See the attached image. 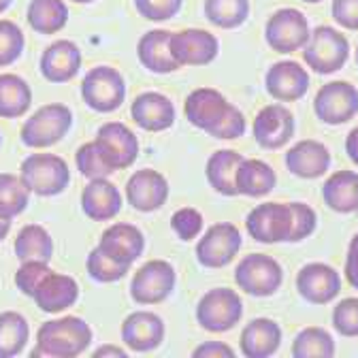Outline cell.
Instances as JSON below:
<instances>
[{"instance_id": "obj_18", "label": "cell", "mask_w": 358, "mask_h": 358, "mask_svg": "<svg viewBox=\"0 0 358 358\" xmlns=\"http://www.w3.org/2000/svg\"><path fill=\"white\" fill-rule=\"evenodd\" d=\"M296 290L311 305H327L341 292V278L324 262H309L296 275Z\"/></svg>"}, {"instance_id": "obj_22", "label": "cell", "mask_w": 358, "mask_h": 358, "mask_svg": "<svg viewBox=\"0 0 358 358\" xmlns=\"http://www.w3.org/2000/svg\"><path fill=\"white\" fill-rule=\"evenodd\" d=\"M132 122L148 132H162L175 124V105L160 92H143L130 105Z\"/></svg>"}, {"instance_id": "obj_57", "label": "cell", "mask_w": 358, "mask_h": 358, "mask_svg": "<svg viewBox=\"0 0 358 358\" xmlns=\"http://www.w3.org/2000/svg\"><path fill=\"white\" fill-rule=\"evenodd\" d=\"M0 145H3V137H0Z\"/></svg>"}, {"instance_id": "obj_54", "label": "cell", "mask_w": 358, "mask_h": 358, "mask_svg": "<svg viewBox=\"0 0 358 358\" xmlns=\"http://www.w3.org/2000/svg\"><path fill=\"white\" fill-rule=\"evenodd\" d=\"M73 3H77V5H90V3H94V0H73Z\"/></svg>"}, {"instance_id": "obj_37", "label": "cell", "mask_w": 358, "mask_h": 358, "mask_svg": "<svg viewBox=\"0 0 358 358\" xmlns=\"http://www.w3.org/2000/svg\"><path fill=\"white\" fill-rule=\"evenodd\" d=\"M30 201V190L20 175L0 173V217L13 220L26 211Z\"/></svg>"}, {"instance_id": "obj_21", "label": "cell", "mask_w": 358, "mask_h": 358, "mask_svg": "<svg viewBox=\"0 0 358 358\" xmlns=\"http://www.w3.org/2000/svg\"><path fill=\"white\" fill-rule=\"evenodd\" d=\"M99 248L105 254H109L113 260L130 266L134 260L141 258L145 250V237L137 227H132V224L117 222V224H111L109 229H105V233L101 235Z\"/></svg>"}, {"instance_id": "obj_42", "label": "cell", "mask_w": 358, "mask_h": 358, "mask_svg": "<svg viewBox=\"0 0 358 358\" xmlns=\"http://www.w3.org/2000/svg\"><path fill=\"white\" fill-rule=\"evenodd\" d=\"M288 205L292 211V227H290L288 241L299 243V241L307 239L309 235H313V231L318 227V215L307 203H288Z\"/></svg>"}, {"instance_id": "obj_25", "label": "cell", "mask_w": 358, "mask_h": 358, "mask_svg": "<svg viewBox=\"0 0 358 358\" xmlns=\"http://www.w3.org/2000/svg\"><path fill=\"white\" fill-rule=\"evenodd\" d=\"M81 209L94 222H107L122 209V194L109 179H90L81 192Z\"/></svg>"}, {"instance_id": "obj_13", "label": "cell", "mask_w": 358, "mask_h": 358, "mask_svg": "<svg viewBox=\"0 0 358 358\" xmlns=\"http://www.w3.org/2000/svg\"><path fill=\"white\" fill-rule=\"evenodd\" d=\"M103 160L107 166L115 171H124L134 164L139 156V141L134 137V132L124 126L122 122H107L99 128L94 139Z\"/></svg>"}, {"instance_id": "obj_40", "label": "cell", "mask_w": 358, "mask_h": 358, "mask_svg": "<svg viewBox=\"0 0 358 358\" xmlns=\"http://www.w3.org/2000/svg\"><path fill=\"white\" fill-rule=\"evenodd\" d=\"M24 32L15 22L0 20V69L13 64L24 52Z\"/></svg>"}, {"instance_id": "obj_50", "label": "cell", "mask_w": 358, "mask_h": 358, "mask_svg": "<svg viewBox=\"0 0 358 358\" xmlns=\"http://www.w3.org/2000/svg\"><path fill=\"white\" fill-rule=\"evenodd\" d=\"M345 154L358 166V126L354 130H350V134L345 137Z\"/></svg>"}, {"instance_id": "obj_4", "label": "cell", "mask_w": 358, "mask_h": 358, "mask_svg": "<svg viewBox=\"0 0 358 358\" xmlns=\"http://www.w3.org/2000/svg\"><path fill=\"white\" fill-rule=\"evenodd\" d=\"M350 56V43L345 34L331 26H318L309 32V38L303 48V60L318 75H333L341 71Z\"/></svg>"}, {"instance_id": "obj_39", "label": "cell", "mask_w": 358, "mask_h": 358, "mask_svg": "<svg viewBox=\"0 0 358 358\" xmlns=\"http://www.w3.org/2000/svg\"><path fill=\"white\" fill-rule=\"evenodd\" d=\"M85 268H87V275L92 278L94 282L101 284H115L120 280L126 278L128 273V264H122L117 260H113L109 254H105L99 245L87 254L85 260Z\"/></svg>"}, {"instance_id": "obj_3", "label": "cell", "mask_w": 358, "mask_h": 358, "mask_svg": "<svg viewBox=\"0 0 358 358\" xmlns=\"http://www.w3.org/2000/svg\"><path fill=\"white\" fill-rule=\"evenodd\" d=\"M73 126V111L62 103H50L36 109L22 126V141L28 148L45 150L62 141Z\"/></svg>"}, {"instance_id": "obj_5", "label": "cell", "mask_w": 358, "mask_h": 358, "mask_svg": "<svg viewBox=\"0 0 358 358\" xmlns=\"http://www.w3.org/2000/svg\"><path fill=\"white\" fill-rule=\"evenodd\" d=\"M243 303L231 288H213L196 305V322L207 333H227L241 322Z\"/></svg>"}, {"instance_id": "obj_46", "label": "cell", "mask_w": 358, "mask_h": 358, "mask_svg": "<svg viewBox=\"0 0 358 358\" xmlns=\"http://www.w3.org/2000/svg\"><path fill=\"white\" fill-rule=\"evenodd\" d=\"M184 0H134L139 15L150 22H166L182 11Z\"/></svg>"}, {"instance_id": "obj_43", "label": "cell", "mask_w": 358, "mask_h": 358, "mask_svg": "<svg viewBox=\"0 0 358 358\" xmlns=\"http://www.w3.org/2000/svg\"><path fill=\"white\" fill-rule=\"evenodd\" d=\"M203 213L196 211L194 207H184V209H177L171 215V229L173 233L182 239V241H192L201 235L203 231Z\"/></svg>"}, {"instance_id": "obj_52", "label": "cell", "mask_w": 358, "mask_h": 358, "mask_svg": "<svg viewBox=\"0 0 358 358\" xmlns=\"http://www.w3.org/2000/svg\"><path fill=\"white\" fill-rule=\"evenodd\" d=\"M11 231V220H5V217H0V241H3Z\"/></svg>"}, {"instance_id": "obj_49", "label": "cell", "mask_w": 358, "mask_h": 358, "mask_svg": "<svg viewBox=\"0 0 358 358\" xmlns=\"http://www.w3.org/2000/svg\"><path fill=\"white\" fill-rule=\"evenodd\" d=\"M345 280L352 288L358 290V233L354 235V239L350 241L348 248V258H345Z\"/></svg>"}, {"instance_id": "obj_51", "label": "cell", "mask_w": 358, "mask_h": 358, "mask_svg": "<svg viewBox=\"0 0 358 358\" xmlns=\"http://www.w3.org/2000/svg\"><path fill=\"white\" fill-rule=\"evenodd\" d=\"M94 356H126V350L124 348H117V345H101L96 352H94Z\"/></svg>"}, {"instance_id": "obj_24", "label": "cell", "mask_w": 358, "mask_h": 358, "mask_svg": "<svg viewBox=\"0 0 358 358\" xmlns=\"http://www.w3.org/2000/svg\"><path fill=\"white\" fill-rule=\"evenodd\" d=\"M286 166L294 177L316 179V177H322L331 169V152L320 141L305 139L288 150Z\"/></svg>"}, {"instance_id": "obj_41", "label": "cell", "mask_w": 358, "mask_h": 358, "mask_svg": "<svg viewBox=\"0 0 358 358\" xmlns=\"http://www.w3.org/2000/svg\"><path fill=\"white\" fill-rule=\"evenodd\" d=\"M75 164H77V171L85 177V179H105L109 177L113 171L107 166V162L103 160L99 148L94 141L90 143H83L77 154H75Z\"/></svg>"}, {"instance_id": "obj_29", "label": "cell", "mask_w": 358, "mask_h": 358, "mask_svg": "<svg viewBox=\"0 0 358 358\" xmlns=\"http://www.w3.org/2000/svg\"><path fill=\"white\" fill-rule=\"evenodd\" d=\"M275 184H278L275 171L266 162H262L258 158L241 160L237 175H235L237 194H243L250 199H260V196H266L268 192H273Z\"/></svg>"}, {"instance_id": "obj_30", "label": "cell", "mask_w": 358, "mask_h": 358, "mask_svg": "<svg viewBox=\"0 0 358 358\" xmlns=\"http://www.w3.org/2000/svg\"><path fill=\"white\" fill-rule=\"evenodd\" d=\"M243 156L235 150H217L215 154L209 156L205 175L209 186L222 194V196H237V186H235V175L241 164Z\"/></svg>"}, {"instance_id": "obj_32", "label": "cell", "mask_w": 358, "mask_h": 358, "mask_svg": "<svg viewBox=\"0 0 358 358\" xmlns=\"http://www.w3.org/2000/svg\"><path fill=\"white\" fill-rule=\"evenodd\" d=\"M26 20L38 34H56L69 22V7L64 0H30Z\"/></svg>"}, {"instance_id": "obj_33", "label": "cell", "mask_w": 358, "mask_h": 358, "mask_svg": "<svg viewBox=\"0 0 358 358\" xmlns=\"http://www.w3.org/2000/svg\"><path fill=\"white\" fill-rule=\"evenodd\" d=\"M32 105L30 85L13 73L0 75V117L15 120L26 115Z\"/></svg>"}, {"instance_id": "obj_8", "label": "cell", "mask_w": 358, "mask_h": 358, "mask_svg": "<svg viewBox=\"0 0 358 358\" xmlns=\"http://www.w3.org/2000/svg\"><path fill=\"white\" fill-rule=\"evenodd\" d=\"M175 268L166 260H148L137 268L130 282V296L139 305H158L175 290Z\"/></svg>"}, {"instance_id": "obj_6", "label": "cell", "mask_w": 358, "mask_h": 358, "mask_svg": "<svg viewBox=\"0 0 358 358\" xmlns=\"http://www.w3.org/2000/svg\"><path fill=\"white\" fill-rule=\"evenodd\" d=\"M83 103L99 113H111L126 101V81L113 66H96L81 81Z\"/></svg>"}, {"instance_id": "obj_35", "label": "cell", "mask_w": 358, "mask_h": 358, "mask_svg": "<svg viewBox=\"0 0 358 358\" xmlns=\"http://www.w3.org/2000/svg\"><path fill=\"white\" fill-rule=\"evenodd\" d=\"M30 337L28 320L17 311L0 313V358H13L24 352Z\"/></svg>"}, {"instance_id": "obj_45", "label": "cell", "mask_w": 358, "mask_h": 358, "mask_svg": "<svg viewBox=\"0 0 358 358\" xmlns=\"http://www.w3.org/2000/svg\"><path fill=\"white\" fill-rule=\"evenodd\" d=\"M333 329L343 337H358V299L350 296L335 305Z\"/></svg>"}, {"instance_id": "obj_36", "label": "cell", "mask_w": 358, "mask_h": 358, "mask_svg": "<svg viewBox=\"0 0 358 358\" xmlns=\"http://www.w3.org/2000/svg\"><path fill=\"white\" fill-rule=\"evenodd\" d=\"M205 17L224 30L239 28L250 17V0H205Z\"/></svg>"}, {"instance_id": "obj_9", "label": "cell", "mask_w": 358, "mask_h": 358, "mask_svg": "<svg viewBox=\"0 0 358 358\" xmlns=\"http://www.w3.org/2000/svg\"><path fill=\"white\" fill-rule=\"evenodd\" d=\"M313 113L329 126L350 122L358 113V90L350 81L324 83L313 99Z\"/></svg>"}, {"instance_id": "obj_1", "label": "cell", "mask_w": 358, "mask_h": 358, "mask_svg": "<svg viewBox=\"0 0 358 358\" xmlns=\"http://www.w3.org/2000/svg\"><path fill=\"white\" fill-rule=\"evenodd\" d=\"M92 343V329L83 318L64 316L58 320L43 322L36 333L34 354L54 358H75Z\"/></svg>"}, {"instance_id": "obj_27", "label": "cell", "mask_w": 358, "mask_h": 358, "mask_svg": "<svg viewBox=\"0 0 358 358\" xmlns=\"http://www.w3.org/2000/svg\"><path fill=\"white\" fill-rule=\"evenodd\" d=\"M36 307L45 313H60L73 307L79 299V286L71 275L64 273H50L32 294Z\"/></svg>"}, {"instance_id": "obj_53", "label": "cell", "mask_w": 358, "mask_h": 358, "mask_svg": "<svg viewBox=\"0 0 358 358\" xmlns=\"http://www.w3.org/2000/svg\"><path fill=\"white\" fill-rule=\"evenodd\" d=\"M11 3H13V0H0V13H5L11 7Z\"/></svg>"}, {"instance_id": "obj_10", "label": "cell", "mask_w": 358, "mask_h": 358, "mask_svg": "<svg viewBox=\"0 0 358 358\" xmlns=\"http://www.w3.org/2000/svg\"><path fill=\"white\" fill-rule=\"evenodd\" d=\"M266 45L278 54H294L309 38V22L299 9H280L264 26Z\"/></svg>"}, {"instance_id": "obj_14", "label": "cell", "mask_w": 358, "mask_h": 358, "mask_svg": "<svg viewBox=\"0 0 358 358\" xmlns=\"http://www.w3.org/2000/svg\"><path fill=\"white\" fill-rule=\"evenodd\" d=\"M220 43L209 30L186 28L171 34V54L179 66H207L217 58Z\"/></svg>"}, {"instance_id": "obj_20", "label": "cell", "mask_w": 358, "mask_h": 358, "mask_svg": "<svg viewBox=\"0 0 358 358\" xmlns=\"http://www.w3.org/2000/svg\"><path fill=\"white\" fill-rule=\"evenodd\" d=\"M264 87L280 103H294L309 90V73L294 60L275 62L266 71Z\"/></svg>"}, {"instance_id": "obj_34", "label": "cell", "mask_w": 358, "mask_h": 358, "mask_svg": "<svg viewBox=\"0 0 358 358\" xmlns=\"http://www.w3.org/2000/svg\"><path fill=\"white\" fill-rule=\"evenodd\" d=\"M13 250L20 262H26V260L50 262L54 256V239L48 233V229L38 227V224H26L15 237Z\"/></svg>"}, {"instance_id": "obj_38", "label": "cell", "mask_w": 358, "mask_h": 358, "mask_svg": "<svg viewBox=\"0 0 358 358\" xmlns=\"http://www.w3.org/2000/svg\"><path fill=\"white\" fill-rule=\"evenodd\" d=\"M294 358H331L335 356V341L329 331L320 327L303 329L292 341Z\"/></svg>"}, {"instance_id": "obj_19", "label": "cell", "mask_w": 358, "mask_h": 358, "mask_svg": "<svg viewBox=\"0 0 358 358\" xmlns=\"http://www.w3.org/2000/svg\"><path fill=\"white\" fill-rule=\"evenodd\" d=\"M164 322L154 311H132L122 322V341L132 352H152L164 341Z\"/></svg>"}, {"instance_id": "obj_31", "label": "cell", "mask_w": 358, "mask_h": 358, "mask_svg": "<svg viewBox=\"0 0 358 358\" xmlns=\"http://www.w3.org/2000/svg\"><path fill=\"white\" fill-rule=\"evenodd\" d=\"M322 196L327 207L337 213L358 211V173L354 171L333 173L322 186Z\"/></svg>"}, {"instance_id": "obj_2", "label": "cell", "mask_w": 358, "mask_h": 358, "mask_svg": "<svg viewBox=\"0 0 358 358\" xmlns=\"http://www.w3.org/2000/svg\"><path fill=\"white\" fill-rule=\"evenodd\" d=\"M20 177L26 188L38 196L62 194L71 184L69 164L56 154H30L20 164Z\"/></svg>"}, {"instance_id": "obj_7", "label": "cell", "mask_w": 358, "mask_h": 358, "mask_svg": "<svg viewBox=\"0 0 358 358\" xmlns=\"http://www.w3.org/2000/svg\"><path fill=\"white\" fill-rule=\"evenodd\" d=\"M237 286L252 296H273L284 282L282 264L266 254H250L235 268Z\"/></svg>"}, {"instance_id": "obj_44", "label": "cell", "mask_w": 358, "mask_h": 358, "mask_svg": "<svg viewBox=\"0 0 358 358\" xmlns=\"http://www.w3.org/2000/svg\"><path fill=\"white\" fill-rule=\"evenodd\" d=\"M52 273V268L48 262L43 260H26L20 264L17 273H15V286L20 288V292H24L26 296H32L34 290L38 288V284Z\"/></svg>"}, {"instance_id": "obj_15", "label": "cell", "mask_w": 358, "mask_h": 358, "mask_svg": "<svg viewBox=\"0 0 358 358\" xmlns=\"http://www.w3.org/2000/svg\"><path fill=\"white\" fill-rule=\"evenodd\" d=\"M233 107L235 105H231L217 90L199 87L188 94L184 103V115L194 128H201L207 134H211L222 124V120L231 113Z\"/></svg>"}, {"instance_id": "obj_26", "label": "cell", "mask_w": 358, "mask_h": 358, "mask_svg": "<svg viewBox=\"0 0 358 358\" xmlns=\"http://www.w3.org/2000/svg\"><path fill=\"white\" fill-rule=\"evenodd\" d=\"M282 345V327L271 318L252 320L239 337V350L245 358H268Z\"/></svg>"}, {"instance_id": "obj_56", "label": "cell", "mask_w": 358, "mask_h": 358, "mask_svg": "<svg viewBox=\"0 0 358 358\" xmlns=\"http://www.w3.org/2000/svg\"><path fill=\"white\" fill-rule=\"evenodd\" d=\"M356 62H358V45H356Z\"/></svg>"}, {"instance_id": "obj_48", "label": "cell", "mask_w": 358, "mask_h": 358, "mask_svg": "<svg viewBox=\"0 0 358 358\" xmlns=\"http://www.w3.org/2000/svg\"><path fill=\"white\" fill-rule=\"evenodd\" d=\"M194 358H235V350L224 341H205L192 352Z\"/></svg>"}, {"instance_id": "obj_47", "label": "cell", "mask_w": 358, "mask_h": 358, "mask_svg": "<svg viewBox=\"0 0 358 358\" xmlns=\"http://www.w3.org/2000/svg\"><path fill=\"white\" fill-rule=\"evenodd\" d=\"M333 20L345 30H358V0H333Z\"/></svg>"}, {"instance_id": "obj_16", "label": "cell", "mask_w": 358, "mask_h": 358, "mask_svg": "<svg viewBox=\"0 0 358 358\" xmlns=\"http://www.w3.org/2000/svg\"><path fill=\"white\" fill-rule=\"evenodd\" d=\"M252 132L262 150H280L294 137V115L284 105H266L254 117Z\"/></svg>"}, {"instance_id": "obj_12", "label": "cell", "mask_w": 358, "mask_h": 358, "mask_svg": "<svg viewBox=\"0 0 358 358\" xmlns=\"http://www.w3.org/2000/svg\"><path fill=\"white\" fill-rule=\"evenodd\" d=\"M292 227V211L288 203H262L248 213L245 229L258 243H280L288 241Z\"/></svg>"}, {"instance_id": "obj_23", "label": "cell", "mask_w": 358, "mask_h": 358, "mask_svg": "<svg viewBox=\"0 0 358 358\" xmlns=\"http://www.w3.org/2000/svg\"><path fill=\"white\" fill-rule=\"evenodd\" d=\"M81 66V52L73 41L60 38L41 56V75L52 83L71 81Z\"/></svg>"}, {"instance_id": "obj_55", "label": "cell", "mask_w": 358, "mask_h": 358, "mask_svg": "<svg viewBox=\"0 0 358 358\" xmlns=\"http://www.w3.org/2000/svg\"><path fill=\"white\" fill-rule=\"evenodd\" d=\"M303 3H307V5H318V3H322V0H303Z\"/></svg>"}, {"instance_id": "obj_17", "label": "cell", "mask_w": 358, "mask_h": 358, "mask_svg": "<svg viewBox=\"0 0 358 358\" xmlns=\"http://www.w3.org/2000/svg\"><path fill=\"white\" fill-rule=\"evenodd\" d=\"M126 199L132 209L141 213L158 211L169 199V182L166 177L154 169L134 171L126 184Z\"/></svg>"}, {"instance_id": "obj_28", "label": "cell", "mask_w": 358, "mask_h": 358, "mask_svg": "<svg viewBox=\"0 0 358 358\" xmlns=\"http://www.w3.org/2000/svg\"><path fill=\"white\" fill-rule=\"evenodd\" d=\"M171 34L169 30H150L145 32L137 43V56L139 62L156 75H169L175 73L179 66L171 54Z\"/></svg>"}, {"instance_id": "obj_11", "label": "cell", "mask_w": 358, "mask_h": 358, "mask_svg": "<svg viewBox=\"0 0 358 358\" xmlns=\"http://www.w3.org/2000/svg\"><path fill=\"white\" fill-rule=\"evenodd\" d=\"M241 250V233L235 224L220 222L205 231L196 243V260L207 268H222L235 260Z\"/></svg>"}]
</instances>
